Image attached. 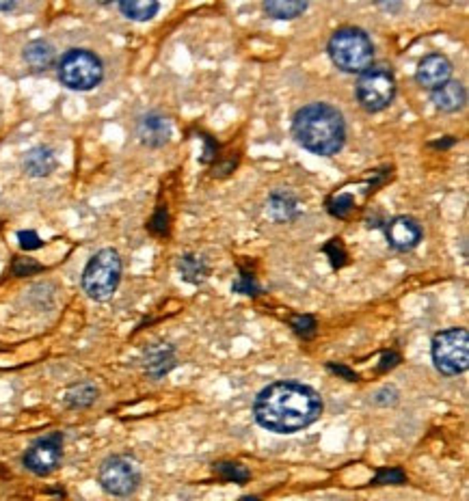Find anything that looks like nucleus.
<instances>
[{
  "mask_svg": "<svg viewBox=\"0 0 469 501\" xmlns=\"http://www.w3.org/2000/svg\"><path fill=\"white\" fill-rule=\"evenodd\" d=\"M329 370H331V372H336V374H339V376H344V378H346V381H350V383H355V381H357V378H360V376H357V374H355V372H350L349 368H344V365H336V363H329Z\"/></svg>",
  "mask_w": 469,
  "mask_h": 501,
  "instance_id": "2f4dec72",
  "label": "nucleus"
},
{
  "mask_svg": "<svg viewBox=\"0 0 469 501\" xmlns=\"http://www.w3.org/2000/svg\"><path fill=\"white\" fill-rule=\"evenodd\" d=\"M385 236L391 249L402 250L404 253V250H412L420 244L422 227L418 220L412 217H396L387 223Z\"/></svg>",
  "mask_w": 469,
  "mask_h": 501,
  "instance_id": "9d476101",
  "label": "nucleus"
},
{
  "mask_svg": "<svg viewBox=\"0 0 469 501\" xmlns=\"http://www.w3.org/2000/svg\"><path fill=\"white\" fill-rule=\"evenodd\" d=\"M398 361H401V357H398V354L391 351V353H385L383 357H380V365H379V370L380 372H387V370H391V368H396V363Z\"/></svg>",
  "mask_w": 469,
  "mask_h": 501,
  "instance_id": "7c9ffc66",
  "label": "nucleus"
},
{
  "mask_svg": "<svg viewBox=\"0 0 469 501\" xmlns=\"http://www.w3.org/2000/svg\"><path fill=\"white\" fill-rule=\"evenodd\" d=\"M309 0H264V11L275 20H295L307 9Z\"/></svg>",
  "mask_w": 469,
  "mask_h": 501,
  "instance_id": "f3484780",
  "label": "nucleus"
},
{
  "mask_svg": "<svg viewBox=\"0 0 469 501\" xmlns=\"http://www.w3.org/2000/svg\"><path fill=\"white\" fill-rule=\"evenodd\" d=\"M139 141L148 148H162L172 137V124L167 118L158 113H148L139 119L137 124Z\"/></svg>",
  "mask_w": 469,
  "mask_h": 501,
  "instance_id": "f8f14e48",
  "label": "nucleus"
},
{
  "mask_svg": "<svg viewBox=\"0 0 469 501\" xmlns=\"http://www.w3.org/2000/svg\"><path fill=\"white\" fill-rule=\"evenodd\" d=\"M63 458V436L61 433H52L42 436L28 447L25 454V467L35 475H50Z\"/></svg>",
  "mask_w": 469,
  "mask_h": 501,
  "instance_id": "1a4fd4ad",
  "label": "nucleus"
},
{
  "mask_svg": "<svg viewBox=\"0 0 469 501\" xmlns=\"http://www.w3.org/2000/svg\"><path fill=\"white\" fill-rule=\"evenodd\" d=\"M58 78L72 91H91L102 83L104 66L93 52L74 48L58 61Z\"/></svg>",
  "mask_w": 469,
  "mask_h": 501,
  "instance_id": "39448f33",
  "label": "nucleus"
},
{
  "mask_svg": "<svg viewBox=\"0 0 469 501\" xmlns=\"http://www.w3.org/2000/svg\"><path fill=\"white\" fill-rule=\"evenodd\" d=\"M322 398L309 384L277 381L257 394L254 413L264 430L277 435H295L312 426L322 415Z\"/></svg>",
  "mask_w": 469,
  "mask_h": 501,
  "instance_id": "f257e3e1",
  "label": "nucleus"
},
{
  "mask_svg": "<svg viewBox=\"0 0 469 501\" xmlns=\"http://www.w3.org/2000/svg\"><path fill=\"white\" fill-rule=\"evenodd\" d=\"M121 14L134 22H148L158 14V0H120Z\"/></svg>",
  "mask_w": 469,
  "mask_h": 501,
  "instance_id": "a211bd4d",
  "label": "nucleus"
},
{
  "mask_svg": "<svg viewBox=\"0 0 469 501\" xmlns=\"http://www.w3.org/2000/svg\"><path fill=\"white\" fill-rule=\"evenodd\" d=\"M17 240H20V247L25 249V250H35V249H39L42 247V238H39L37 234H35V231H20V234H17Z\"/></svg>",
  "mask_w": 469,
  "mask_h": 501,
  "instance_id": "cd10ccee",
  "label": "nucleus"
},
{
  "mask_svg": "<svg viewBox=\"0 0 469 501\" xmlns=\"http://www.w3.org/2000/svg\"><path fill=\"white\" fill-rule=\"evenodd\" d=\"M121 281V258L115 249H102L83 272V290L93 301H109Z\"/></svg>",
  "mask_w": 469,
  "mask_h": 501,
  "instance_id": "20e7f679",
  "label": "nucleus"
},
{
  "mask_svg": "<svg viewBox=\"0 0 469 501\" xmlns=\"http://www.w3.org/2000/svg\"><path fill=\"white\" fill-rule=\"evenodd\" d=\"M25 61L33 72H46L55 66V48L44 39H37L25 48Z\"/></svg>",
  "mask_w": 469,
  "mask_h": 501,
  "instance_id": "dca6fc26",
  "label": "nucleus"
},
{
  "mask_svg": "<svg viewBox=\"0 0 469 501\" xmlns=\"http://www.w3.org/2000/svg\"><path fill=\"white\" fill-rule=\"evenodd\" d=\"M25 169H26L28 176H33V178L50 176V173L57 169L55 151H52L50 148L31 149L25 158Z\"/></svg>",
  "mask_w": 469,
  "mask_h": 501,
  "instance_id": "2eb2a0df",
  "label": "nucleus"
},
{
  "mask_svg": "<svg viewBox=\"0 0 469 501\" xmlns=\"http://www.w3.org/2000/svg\"><path fill=\"white\" fill-rule=\"evenodd\" d=\"M99 485L109 495L128 497L141 485V471L130 456H110L99 467Z\"/></svg>",
  "mask_w": 469,
  "mask_h": 501,
  "instance_id": "6e6552de",
  "label": "nucleus"
},
{
  "mask_svg": "<svg viewBox=\"0 0 469 501\" xmlns=\"http://www.w3.org/2000/svg\"><path fill=\"white\" fill-rule=\"evenodd\" d=\"M98 400V389L91 383H80L68 389L66 404L69 409H87Z\"/></svg>",
  "mask_w": 469,
  "mask_h": 501,
  "instance_id": "412c9836",
  "label": "nucleus"
},
{
  "mask_svg": "<svg viewBox=\"0 0 469 501\" xmlns=\"http://www.w3.org/2000/svg\"><path fill=\"white\" fill-rule=\"evenodd\" d=\"M433 363L443 376H459L469 365L467 329H448L433 337Z\"/></svg>",
  "mask_w": 469,
  "mask_h": 501,
  "instance_id": "423d86ee",
  "label": "nucleus"
},
{
  "mask_svg": "<svg viewBox=\"0 0 469 501\" xmlns=\"http://www.w3.org/2000/svg\"><path fill=\"white\" fill-rule=\"evenodd\" d=\"M175 368V351L167 343H156L145 353V370L150 376L161 378Z\"/></svg>",
  "mask_w": 469,
  "mask_h": 501,
  "instance_id": "4468645a",
  "label": "nucleus"
},
{
  "mask_svg": "<svg viewBox=\"0 0 469 501\" xmlns=\"http://www.w3.org/2000/svg\"><path fill=\"white\" fill-rule=\"evenodd\" d=\"M268 212L277 220H292L298 214L297 199L290 192H273L271 201H268Z\"/></svg>",
  "mask_w": 469,
  "mask_h": 501,
  "instance_id": "aec40b11",
  "label": "nucleus"
},
{
  "mask_svg": "<svg viewBox=\"0 0 469 501\" xmlns=\"http://www.w3.org/2000/svg\"><path fill=\"white\" fill-rule=\"evenodd\" d=\"M167 223H169V220H167V210H165V208H161V210H158V212H156V217L151 219L150 230L154 231V234H158V236H165V234H167V230H169Z\"/></svg>",
  "mask_w": 469,
  "mask_h": 501,
  "instance_id": "c85d7f7f",
  "label": "nucleus"
},
{
  "mask_svg": "<svg viewBox=\"0 0 469 501\" xmlns=\"http://www.w3.org/2000/svg\"><path fill=\"white\" fill-rule=\"evenodd\" d=\"M450 76H453V63H450L448 56L439 55V52L424 56V59L420 61L418 72H415V78H418L420 87H424L428 91L448 83Z\"/></svg>",
  "mask_w": 469,
  "mask_h": 501,
  "instance_id": "9b49d317",
  "label": "nucleus"
},
{
  "mask_svg": "<svg viewBox=\"0 0 469 501\" xmlns=\"http://www.w3.org/2000/svg\"><path fill=\"white\" fill-rule=\"evenodd\" d=\"M99 5H109V3H113V0H98Z\"/></svg>",
  "mask_w": 469,
  "mask_h": 501,
  "instance_id": "72a5a7b5",
  "label": "nucleus"
},
{
  "mask_svg": "<svg viewBox=\"0 0 469 501\" xmlns=\"http://www.w3.org/2000/svg\"><path fill=\"white\" fill-rule=\"evenodd\" d=\"M327 208H329V214L338 219H349L350 212L355 210V199L353 195H336L327 201Z\"/></svg>",
  "mask_w": 469,
  "mask_h": 501,
  "instance_id": "5701e85b",
  "label": "nucleus"
},
{
  "mask_svg": "<svg viewBox=\"0 0 469 501\" xmlns=\"http://www.w3.org/2000/svg\"><path fill=\"white\" fill-rule=\"evenodd\" d=\"M20 0H0V11H14Z\"/></svg>",
  "mask_w": 469,
  "mask_h": 501,
  "instance_id": "473e14b6",
  "label": "nucleus"
},
{
  "mask_svg": "<svg viewBox=\"0 0 469 501\" xmlns=\"http://www.w3.org/2000/svg\"><path fill=\"white\" fill-rule=\"evenodd\" d=\"M325 253L329 255L333 268H342L346 264V258H349V255H346V249H344L342 240H338V238H333V240L327 244Z\"/></svg>",
  "mask_w": 469,
  "mask_h": 501,
  "instance_id": "a878e982",
  "label": "nucleus"
},
{
  "mask_svg": "<svg viewBox=\"0 0 469 501\" xmlns=\"http://www.w3.org/2000/svg\"><path fill=\"white\" fill-rule=\"evenodd\" d=\"M14 271L17 272V275H31V272H37V271H42V266L39 264H35V261L31 260H16V264H14Z\"/></svg>",
  "mask_w": 469,
  "mask_h": 501,
  "instance_id": "c756f323",
  "label": "nucleus"
},
{
  "mask_svg": "<svg viewBox=\"0 0 469 501\" xmlns=\"http://www.w3.org/2000/svg\"><path fill=\"white\" fill-rule=\"evenodd\" d=\"M465 87L456 83V80H448V83L433 89V104H435L439 110H443V113H456V110L465 107Z\"/></svg>",
  "mask_w": 469,
  "mask_h": 501,
  "instance_id": "ddd939ff",
  "label": "nucleus"
},
{
  "mask_svg": "<svg viewBox=\"0 0 469 501\" xmlns=\"http://www.w3.org/2000/svg\"><path fill=\"white\" fill-rule=\"evenodd\" d=\"M292 134L297 143L312 154L333 156L344 148L346 126L338 108L329 104H307L295 115Z\"/></svg>",
  "mask_w": 469,
  "mask_h": 501,
  "instance_id": "f03ea898",
  "label": "nucleus"
},
{
  "mask_svg": "<svg viewBox=\"0 0 469 501\" xmlns=\"http://www.w3.org/2000/svg\"><path fill=\"white\" fill-rule=\"evenodd\" d=\"M396 78L390 67L370 66L363 69L357 80V100L368 113H380L394 102Z\"/></svg>",
  "mask_w": 469,
  "mask_h": 501,
  "instance_id": "0eeeda50",
  "label": "nucleus"
},
{
  "mask_svg": "<svg viewBox=\"0 0 469 501\" xmlns=\"http://www.w3.org/2000/svg\"><path fill=\"white\" fill-rule=\"evenodd\" d=\"M290 326L298 337H303V340H312L316 335V329H318V324H316V320L312 316H292Z\"/></svg>",
  "mask_w": 469,
  "mask_h": 501,
  "instance_id": "b1692460",
  "label": "nucleus"
},
{
  "mask_svg": "<svg viewBox=\"0 0 469 501\" xmlns=\"http://www.w3.org/2000/svg\"><path fill=\"white\" fill-rule=\"evenodd\" d=\"M234 292L245 294V296H257L260 294V285L255 283V277L247 271H240V277L232 285Z\"/></svg>",
  "mask_w": 469,
  "mask_h": 501,
  "instance_id": "393cba45",
  "label": "nucleus"
},
{
  "mask_svg": "<svg viewBox=\"0 0 469 501\" xmlns=\"http://www.w3.org/2000/svg\"><path fill=\"white\" fill-rule=\"evenodd\" d=\"M404 480H407V475L402 474V469H398V467L380 469L377 474V477L372 480V485H377V486H380V485H402Z\"/></svg>",
  "mask_w": 469,
  "mask_h": 501,
  "instance_id": "bb28decb",
  "label": "nucleus"
},
{
  "mask_svg": "<svg viewBox=\"0 0 469 501\" xmlns=\"http://www.w3.org/2000/svg\"><path fill=\"white\" fill-rule=\"evenodd\" d=\"M329 56L333 66L346 74H361L374 61V46L366 31L355 26L339 28L329 39Z\"/></svg>",
  "mask_w": 469,
  "mask_h": 501,
  "instance_id": "7ed1b4c3",
  "label": "nucleus"
},
{
  "mask_svg": "<svg viewBox=\"0 0 469 501\" xmlns=\"http://www.w3.org/2000/svg\"><path fill=\"white\" fill-rule=\"evenodd\" d=\"M178 268L182 272V279L189 283H203L210 275L208 264L202 258H197V255H184V258H180Z\"/></svg>",
  "mask_w": 469,
  "mask_h": 501,
  "instance_id": "6ab92c4d",
  "label": "nucleus"
},
{
  "mask_svg": "<svg viewBox=\"0 0 469 501\" xmlns=\"http://www.w3.org/2000/svg\"><path fill=\"white\" fill-rule=\"evenodd\" d=\"M214 474L225 482H236V485H245L249 480L251 474L245 465L240 463H219L214 465Z\"/></svg>",
  "mask_w": 469,
  "mask_h": 501,
  "instance_id": "4be33fe9",
  "label": "nucleus"
}]
</instances>
